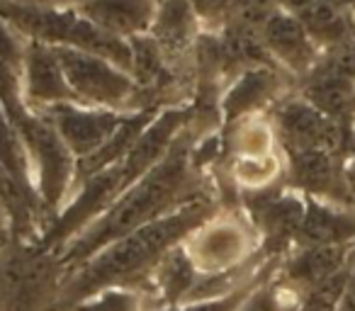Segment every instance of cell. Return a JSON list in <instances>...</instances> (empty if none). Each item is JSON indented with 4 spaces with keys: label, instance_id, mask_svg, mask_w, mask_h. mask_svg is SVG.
I'll return each instance as SVG.
<instances>
[{
    "label": "cell",
    "instance_id": "17",
    "mask_svg": "<svg viewBox=\"0 0 355 311\" xmlns=\"http://www.w3.org/2000/svg\"><path fill=\"white\" fill-rule=\"evenodd\" d=\"M224 159H243V156H268L280 151L277 134L272 127L270 112H258L241 117L222 127Z\"/></svg>",
    "mask_w": 355,
    "mask_h": 311
},
{
    "label": "cell",
    "instance_id": "22",
    "mask_svg": "<svg viewBox=\"0 0 355 311\" xmlns=\"http://www.w3.org/2000/svg\"><path fill=\"white\" fill-rule=\"evenodd\" d=\"M71 311H151V306L141 287H110L76 304Z\"/></svg>",
    "mask_w": 355,
    "mask_h": 311
},
{
    "label": "cell",
    "instance_id": "21",
    "mask_svg": "<svg viewBox=\"0 0 355 311\" xmlns=\"http://www.w3.org/2000/svg\"><path fill=\"white\" fill-rule=\"evenodd\" d=\"M282 258H270L268 265L261 270V275H256L251 282H246L243 287L234 290L232 294L227 296H219V299H207V301H185V304H178V306H168V309H158V311H239L248 299L253 296V292L277 272L280 267Z\"/></svg>",
    "mask_w": 355,
    "mask_h": 311
},
{
    "label": "cell",
    "instance_id": "1",
    "mask_svg": "<svg viewBox=\"0 0 355 311\" xmlns=\"http://www.w3.org/2000/svg\"><path fill=\"white\" fill-rule=\"evenodd\" d=\"M214 212H217L214 195L205 188L168 214L117 238L83 265L64 275L56 301L49 311H71L76 304L103 290L134 287L144 282L173 248L180 246L185 236Z\"/></svg>",
    "mask_w": 355,
    "mask_h": 311
},
{
    "label": "cell",
    "instance_id": "26",
    "mask_svg": "<svg viewBox=\"0 0 355 311\" xmlns=\"http://www.w3.org/2000/svg\"><path fill=\"white\" fill-rule=\"evenodd\" d=\"M321 66L336 71V73L345 75V78L355 80V30L348 39H343L338 46L329 49L326 54H321Z\"/></svg>",
    "mask_w": 355,
    "mask_h": 311
},
{
    "label": "cell",
    "instance_id": "14",
    "mask_svg": "<svg viewBox=\"0 0 355 311\" xmlns=\"http://www.w3.org/2000/svg\"><path fill=\"white\" fill-rule=\"evenodd\" d=\"M158 0H80L78 12L95 27L119 39H134L151 30Z\"/></svg>",
    "mask_w": 355,
    "mask_h": 311
},
{
    "label": "cell",
    "instance_id": "15",
    "mask_svg": "<svg viewBox=\"0 0 355 311\" xmlns=\"http://www.w3.org/2000/svg\"><path fill=\"white\" fill-rule=\"evenodd\" d=\"M353 253L355 246H295L280 260L277 275L300 290H309L353 265Z\"/></svg>",
    "mask_w": 355,
    "mask_h": 311
},
{
    "label": "cell",
    "instance_id": "7",
    "mask_svg": "<svg viewBox=\"0 0 355 311\" xmlns=\"http://www.w3.org/2000/svg\"><path fill=\"white\" fill-rule=\"evenodd\" d=\"M40 112L56 127L59 136L64 139V143L76 156V163L98 151L122 127V122L129 114V112H117V109L90 107V105H80V103L51 105V107H44Z\"/></svg>",
    "mask_w": 355,
    "mask_h": 311
},
{
    "label": "cell",
    "instance_id": "32",
    "mask_svg": "<svg viewBox=\"0 0 355 311\" xmlns=\"http://www.w3.org/2000/svg\"><path fill=\"white\" fill-rule=\"evenodd\" d=\"M311 0H275L277 10L282 12H292V15H300L306 6H309Z\"/></svg>",
    "mask_w": 355,
    "mask_h": 311
},
{
    "label": "cell",
    "instance_id": "18",
    "mask_svg": "<svg viewBox=\"0 0 355 311\" xmlns=\"http://www.w3.org/2000/svg\"><path fill=\"white\" fill-rule=\"evenodd\" d=\"M297 17L304 25L311 42L321 49V54L338 46L355 30V17L350 15V10L334 6L329 0H311Z\"/></svg>",
    "mask_w": 355,
    "mask_h": 311
},
{
    "label": "cell",
    "instance_id": "3",
    "mask_svg": "<svg viewBox=\"0 0 355 311\" xmlns=\"http://www.w3.org/2000/svg\"><path fill=\"white\" fill-rule=\"evenodd\" d=\"M0 17L17 30L27 42H44L51 46H71V49L90 51L112 64L132 69V46L119 39L78 12V8H37L20 6L10 0H0Z\"/></svg>",
    "mask_w": 355,
    "mask_h": 311
},
{
    "label": "cell",
    "instance_id": "6",
    "mask_svg": "<svg viewBox=\"0 0 355 311\" xmlns=\"http://www.w3.org/2000/svg\"><path fill=\"white\" fill-rule=\"evenodd\" d=\"M270 119L272 127H275L280 151L321 148V151L338 153V156L345 159L348 127L326 117L321 109H316L311 103H306L300 93H287L280 103L272 105Z\"/></svg>",
    "mask_w": 355,
    "mask_h": 311
},
{
    "label": "cell",
    "instance_id": "9",
    "mask_svg": "<svg viewBox=\"0 0 355 311\" xmlns=\"http://www.w3.org/2000/svg\"><path fill=\"white\" fill-rule=\"evenodd\" d=\"M290 80H295L280 66H256L239 73L224 88L219 98L222 127L241 117L258 112H270L272 105L280 103L290 90Z\"/></svg>",
    "mask_w": 355,
    "mask_h": 311
},
{
    "label": "cell",
    "instance_id": "5",
    "mask_svg": "<svg viewBox=\"0 0 355 311\" xmlns=\"http://www.w3.org/2000/svg\"><path fill=\"white\" fill-rule=\"evenodd\" d=\"M56 54L80 105L117 109V112L146 109L141 105V95H139L132 73L124 71L122 66L98 54H90V51L71 49V46H56Z\"/></svg>",
    "mask_w": 355,
    "mask_h": 311
},
{
    "label": "cell",
    "instance_id": "12",
    "mask_svg": "<svg viewBox=\"0 0 355 311\" xmlns=\"http://www.w3.org/2000/svg\"><path fill=\"white\" fill-rule=\"evenodd\" d=\"M261 35L272 61L295 80L309 75L311 69L321 61V49L306 35L300 17L292 15V12L277 10L261 27Z\"/></svg>",
    "mask_w": 355,
    "mask_h": 311
},
{
    "label": "cell",
    "instance_id": "36",
    "mask_svg": "<svg viewBox=\"0 0 355 311\" xmlns=\"http://www.w3.org/2000/svg\"><path fill=\"white\" fill-rule=\"evenodd\" d=\"M350 15L355 17V0H353V3H350Z\"/></svg>",
    "mask_w": 355,
    "mask_h": 311
},
{
    "label": "cell",
    "instance_id": "4",
    "mask_svg": "<svg viewBox=\"0 0 355 311\" xmlns=\"http://www.w3.org/2000/svg\"><path fill=\"white\" fill-rule=\"evenodd\" d=\"M183 248L200 275L239 270L263 256L258 229L236 209H217L185 236Z\"/></svg>",
    "mask_w": 355,
    "mask_h": 311
},
{
    "label": "cell",
    "instance_id": "31",
    "mask_svg": "<svg viewBox=\"0 0 355 311\" xmlns=\"http://www.w3.org/2000/svg\"><path fill=\"white\" fill-rule=\"evenodd\" d=\"M338 311H355V265H353V272H350L348 287H345V294H343V301H340Z\"/></svg>",
    "mask_w": 355,
    "mask_h": 311
},
{
    "label": "cell",
    "instance_id": "20",
    "mask_svg": "<svg viewBox=\"0 0 355 311\" xmlns=\"http://www.w3.org/2000/svg\"><path fill=\"white\" fill-rule=\"evenodd\" d=\"M0 166H3L6 170H10V173L15 175V178H20L22 183H27V185L35 188L30 159H27V151H25V146H22V139H20V134H17V129H15V124H12V119H10V114H8L3 100H0Z\"/></svg>",
    "mask_w": 355,
    "mask_h": 311
},
{
    "label": "cell",
    "instance_id": "30",
    "mask_svg": "<svg viewBox=\"0 0 355 311\" xmlns=\"http://www.w3.org/2000/svg\"><path fill=\"white\" fill-rule=\"evenodd\" d=\"M343 180H345V188H348L350 197L355 202V156H345L343 159Z\"/></svg>",
    "mask_w": 355,
    "mask_h": 311
},
{
    "label": "cell",
    "instance_id": "13",
    "mask_svg": "<svg viewBox=\"0 0 355 311\" xmlns=\"http://www.w3.org/2000/svg\"><path fill=\"white\" fill-rule=\"evenodd\" d=\"M297 246H355V207L306 197Z\"/></svg>",
    "mask_w": 355,
    "mask_h": 311
},
{
    "label": "cell",
    "instance_id": "27",
    "mask_svg": "<svg viewBox=\"0 0 355 311\" xmlns=\"http://www.w3.org/2000/svg\"><path fill=\"white\" fill-rule=\"evenodd\" d=\"M205 30H219L229 20L234 0H190Z\"/></svg>",
    "mask_w": 355,
    "mask_h": 311
},
{
    "label": "cell",
    "instance_id": "2",
    "mask_svg": "<svg viewBox=\"0 0 355 311\" xmlns=\"http://www.w3.org/2000/svg\"><path fill=\"white\" fill-rule=\"evenodd\" d=\"M193 146L195 134L190 132V127H185L156 168L148 170L129 190H124L93 224H88L78 236L71 238L59 253H54L64 275L83 265L117 238L163 217L205 190L202 173L193 166Z\"/></svg>",
    "mask_w": 355,
    "mask_h": 311
},
{
    "label": "cell",
    "instance_id": "23",
    "mask_svg": "<svg viewBox=\"0 0 355 311\" xmlns=\"http://www.w3.org/2000/svg\"><path fill=\"white\" fill-rule=\"evenodd\" d=\"M350 272H353V265L343 267L336 275L326 277L324 282L304 290V296H302L300 311H338L340 301H343L345 287H348Z\"/></svg>",
    "mask_w": 355,
    "mask_h": 311
},
{
    "label": "cell",
    "instance_id": "28",
    "mask_svg": "<svg viewBox=\"0 0 355 311\" xmlns=\"http://www.w3.org/2000/svg\"><path fill=\"white\" fill-rule=\"evenodd\" d=\"M15 241V233H12V222L8 217V209L0 199V248H6L8 243Z\"/></svg>",
    "mask_w": 355,
    "mask_h": 311
},
{
    "label": "cell",
    "instance_id": "16",
    "mask_svg": "<svg viewBox=\"0 0 355 311\" xmlns=\"http://www.w3.org/2000/svg\"><path fill=\"white\" fill-rule=\"evenodd\" d=\"M297 93L311 103L326 117L336 119L343 127L355 124V80L316 64L309 75L297 80Z\"/></svg>",
    "mask_w": 355,
    "mask_h": 311
},
{
    "label": "cell",
    "instance_id": "25",
    "mask_svg": "<svg viewBox=\"0 0 355 311\" xmlns=\"http://www.w3.org/2000/svg\"><path fill=\"white\" fill-rule=\"evenodd\" d=\"M275 12H277L275 0H234L229 20L243 22V25H251V27H258V30H261Z\"/></svg>",
    "mask_w": 355,
    "mask_h": 311
},
{
    "label": "cell",
    "instance_id": "34",
    "mask_svg": "<svg viewBox=\"0 0 355 311\" xmlns=\"http://www.w3.org/2000/svg\"><path fill=\"white\" fill-rule=\"evenodd\" d=\"M268 280H270V277H268ZM239 311H261V306H258V304H256V299H253V296H251V299H248L246 304H243Z\"/></svg>",
    "mask_w": 355,
    "mask_h": 311
},
{
    "label": "cell",
    "instance_id": "29",
    "mask_svg": "<svg viewBox=\"0 0 355 311\" xmlns=\"http://www.w3.org/2000/svg\"><path fill=\"white\" fill-rule=\"evenodd\" d=\"M10 3H20V6H37V8H73L80 0H10Z\"/></svg>",
    "mask_w": 355,
    "mask_h": 311
},
{
    "label": "cell",
    "instance_id": "24",
    "mask_svg": "<svg viewBox=\"0 0 355 311\" xmlns=\"http://www.w3.org/2000/svg\"><path fill=\"white\" fill-rule=\"evenodd\" d=\"M27 39L17 30H12L3 17H0V66L22 73V61H25Z\"/></svg>",
    "mask_w": 355,
    "mask_h": 311
},
{
    "label": "cell",
    "instance_id": "35",
    "mask_svg": "<svg viewBox=\"0 0 355 311\" xmlns=\"http://www.w3.org/2000/svg\"><path fill=\"white\" fill-rule=\"evenodd\" d=\"M0 311H6V292H3V275H0Z\"/></svg>",
    "mask_w": 355,
    "mask_h": 311
},
{
    "label": "cell",
    "instance_id": "19",
    "mask_svg": "<svg viewBox=\"0 0 355 311\" xmlns=\"http://www.w3.org/2000/svg\"><path fill=\"white\" fill-rule=\"evenodd\" d=\"M229 180L239 193H256L285 180V156L282 151L268 156H243L229 159Z\"/></svg>",
    "mask_w": 355,
    "mask_h": 311
},
{
    "label": "cell",
    "instance_id": "10",
    "mask_svg": "<svg viewBox=\"0 0 355 311\" xmlns=\"http://www.w3.org/2000/svg\"><path fill=\"white\" fill-rule=\"evenodd\" d=\"M20 83L27 105L35 109L61 103H78L64 73L56 46L44 44V42H27Z\"/></svg>",
    "mask_w": 355,
    "mask_h": 311
},
{
    "label": "cell",
    "instance_id": "11",
    "mask_svg": "<svg viewBox=\"0 0 355 311\" xmlns=\"http://www.w3.org/2000/svg\"><path fill=\"white\" fill-rule=\"evenodd\" d=\"M202 30L205 27L190 0H158L148 35L156 39V44L166 51V56L178 69L193 78L190 56Z\"/></svg>",
    "mask_w": 355,
    "mask_h": 311
},
{
    "label": "cell",
    "instance_id": "8",
    "mask_svg": "<svg viewBox=\"0 0 355 311\" xmlns=\"http://www.w3.org/2000/svg\"><path fill=\"white\" fill-rule=\"evenodd\" d=\"M282 156H285V180L290 188H295L304 197L355 207L343 180V156L321 148L282 151Z\"/></svg>",
    "mask_w": 355,
    "mask_h": 311
},
{
    "label": "cell",
    "instance_id": "33",
    "mask_svg": "<svg viewBox=\"0 0 355 311\" xmlns=\"http://www.w3.org/2000/svg\"><path fill=\"white\" fill-rule=\"evenodd\" d=\"M345 156H355V124L348 129V139H345Z\"/></svg>",
    "mask_w": 355,
    "mask_h": 311
}]
</instances>
